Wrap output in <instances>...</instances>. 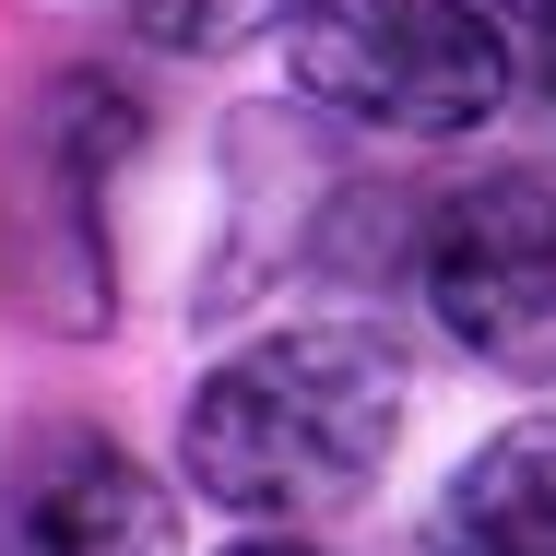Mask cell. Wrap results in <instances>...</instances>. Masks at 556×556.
Segmentation results:
<instances>
[{"label": "cell", "mask_w": 556, "mask_h": 556, "mask_svg": "<svg viewBox=\"0 0 556 556\" xmlns=\"http://www.w3.org/2000/svg\"><path fill=\"white\" fill-rule=\"evenodd\" d=\"M118 12H130V36H142V48H178V60H225V48L273 36V24H296L308 0H118Z\"/></svg>", "instance_id": "6"}, {"label": "cell", "mask_w": 556, "mask_h": 556, "mask_svg": "<svg viewBox=\"0 0 556 556\" xmlns=\"http://www.w3.org/2000/svg\"><path fill=\"white\" fill-rule=\"evenodd\" d=\"M533 72H545V96H556V12H533Z\"/></svg>", "instance_id": "7"}, {"label": "cell", "mask_w": 556, "mask_h": 556, "mask_svg": "<svg viewBox=\"0 0 556 556\" xmlns=\"http://www.w3.org/2000/svg\"><path fill=\"white\" fill-rule=\"evenodd\" d=\"M509 12H556V0H509Z\"/></svg>", "instance_id": "9"}, {"label": "cell", "mask_w": 556, "mask_h": 556, "mask_svg": "<svg viewBox=\"0 0 556 556\" xmlns=\"http://www.w3.org/2000/svg\"><path fill=\"white\" fill-rule=\"evenodd\" d=\"M225 556H320V545H296V533H249V545H225Z\"/></svg>", "instance_id": "8"}, {"label": "cell", "mask_w": 556, "mask_h": 556, "mask_svg": "<svg viewBox=\"0 0 556 556\" xmlns=\"http://www.w3.org/2000/svg\"><path fill=\"white\" fill-rule=\"evenodd\" d=\"M0 556H178V509L118 439L36 427L0 462Z\"/></svg>", "instance_id": "4"}, {"label": "cell", "mask_w": 556, "mask_h": 556, "mask_svg": "<svg viewBox=\"0 0 556 556\" xmlns=\"http://www.w3.org/2000/svg\"><path fill=\"white\" fill-rule=\"evenodd\" d=\"M450 556H556V415H521L450 473L439 497Z\"/></svg>", "instance_id": "5"}, {"label": "cell", "mask_w": 556, "mask_h": 556, "mask_svg": "<svg viewBox=\"0 0 556 556\" xmlns=\"http://www.w3.org/2000/svg\"><path fill=\"white\" fill-rule=\"evenodd\" d=\"M403 439V355L355 320H308L249 355H225L178 415L190 485L237 521H332L379 485V462Z\"/></svg>", "instance_id": "1"}, {"label": "cell", "mask_w": 556, "mask_h": 556, "mask_svg": "<svg viewBox=\"0 0 556 556\" xmlns=\"http://www.w3.org/2000/svg\"><path fill=\"white\" fill-rule=\"evenodd\" d=\"M285 72L308 108L391 142H450L509 108V48L462 0H308L285 24Z\"/></svg>", "instance_id": "2"}, {"label": "cell", "mask_w": 556, "mask_h": 556, "mask_svg": "<svg viewBox=\"0 0 556 556\" xmlns=\"http://www.w3.org/2000/svg\"><path fill=\"white\" fill-rule=\"evenodd\" d=\"M427 308L462 355L509 379H556V178L521 166L450 202L427 237Z\"/></svg>", "instance_id": "3"}]
</instances>
